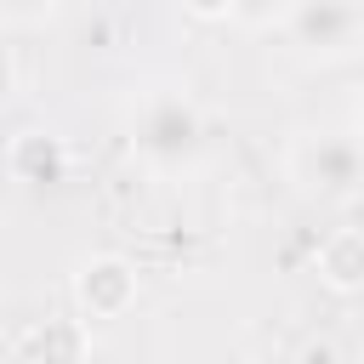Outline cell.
<instances>
[{
  "label": "cell",
  "mask_w": 364,
  "mask_h": 364,
  "mask_svg": "<svg viewBox=\"0 0 364 364\" xmlns=\"http://www.w3.org/2000/svg\"><path fill=\"white\" fill-rule=\"evenodd\" d=\"M11 176L28 182V188H51L63 176V148L46 136V131H28L17 148H11Z\"/></svg>",
  "instance_id": "cell-4"
},
{
  "label": "cell",
  "mask_w": 364,
  "mask_h": 364,
  "mask_svg": "<svg viewBox=\"0 0 364 364\" xmlns=\"http://www.w3.org/2000/svg\"><path fill=\"white\" fill-rule=\"evenodd\" d=\"M364 34V0H290V40L313 57H341Z\"/></svg>",
  "instance_id": "cell-3"
},
{
  "label": "cell",
  "mask_w": 364,
  "mask_h": 364,
  "mask_svg": "<svg viewBox=\"0 0 364 364\" xmlns=\"http://www.w3.org/2000/svg\"><path fill=\"white\" fill-rule=\"evenodd\" d=\"M57 0H6V11H11V23H28V17H46Z\"/></svg>",
  "instance_id": "cell-7"
},
{
  "label": "cell",
  "mask_w": 364,
  "mask_h": 364,
  "mask_svg": "<svg viewBox=\"0 0 364 364\" xmlns=\"http://www.w3.org/2000/svg\"><path fill=\"white\" fill-rule=\"evenodd\" d=\"M267 6H279V0H239V11H250V17H262Z\"/></svg>",
  "instance_id": "cell-9"
},
{
  "label": "cell",
  "mask_w": 364,
  "mask_h": 364,
  "mask_svg": "<svg viewBox=\"0 0 364 364\" xmlns=\"http://www.w3.org/2000/svg\"><path fill=\"white\" fill-rule=\"evenodd\" d=\"M290 171L318 199H358L364 193V142L347 131H313L296 142Z\"/></svg>",
  "instance_id": "cell-2"
},
{
  "label": "cell",
  "mask_w": 364,
  "mask_h": 364,
  "mask_svg": "<svg viewBox=\"0 0 364 364\" xmlns=\"http://www.w3.org/2000/svg\"><path fill=\"white\" fill-rule=\"evenodd\" d=\"M80 296H85L91 313H119V307L131 301V273H125V262H114V256L91 262V267L80 273Z\"/></svg>",
  "instance_id": "cell-5"
},
{
  "label": "cell",
  "mask_w": 364,
  "mask_h": 364,
  "mask_svg": "<svg viewBox=\"0 0 364 364\" xmlns=\"http://www.w3.org/2000/svg\"><path fill=\"white\" fill-rule=\"evenodd\" d=\"M188 6H193V11H205V17H216V11H233L239 0H188Z\"/></svg>",
  "instance_id": "cell-8"
},
{
  "label": "cell",
  "mask_w": 364,
  "mask_h": 364,
  "mask_svg": "<svg viewBox=\"0 0 364 364\" xmlns=\"http://www.w3.org/2000/svg\"><path fill=\"white\" fill-rule=\"evenodd\" d=\"M318 262H324V279L330 284H341V290L364 284V233H336Z\"/></svg>",
  "instance_id": "cell-6"
},
{
  "label": "cell",
  "mask_w": 364,
  "mask_h": 364,
  "mask_svg": "<svg viewBox=\"0 0 364 364\" xmlns=\"http://www.w3.org/2000/svg\"><path fill=\"white\" fill-rule=\"evenodd\" d=\"M205 142V125H199V108L182 97V91H148L136 102V119H131V148L154 165V171H182Z\"/></svg>",
  "instance_id": "cell-1"
}]
</instances>
